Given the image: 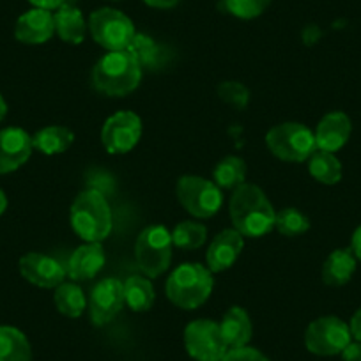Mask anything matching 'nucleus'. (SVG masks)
I'll use <instances>...</instances> for the list:
<instances>
[{
    "label": "nucleus",
    "instance_id": "bb28decb",
    "mask_svg": "<svg viewBox=\"0 0 361 361\" xmlns=\"http://www.w3.org/2000/svg\"><path fill=\"white\" fill-rule=\"evenodd\" d=\"M214 183L220 188L232 190L245 185L246 179V163L238 156H227L221 159L214 169Z\"/></svg>",
    "mask_w": 361,
    "mask_h": 361
},
{
    "label": "nucleus",
    "instance_id": "5701e85b",
    "mask_svg": "<svg viewBox=\"0 0 361 361\" xmlns=\"http://www.w3.org/2000/svg\"><path fill=\"white\" fill-rule=\"evenodd\" d=\"M73 140H75V135H73V131L68 130V128L48 126L34 135L32 145L34 149H37V151L43 152V154L54 156L62 154V152L68 151V149L71 147Z\"/></svg>",
    "mask_w": 361,
    "mask_h": 361
},
{
    "label": "nucleus",
    "instance_id": "a878e982",
    "mask_svg": "<svg viewBox=\"0 0 361 361\" xmlns=\"http://www.w3.org/2000/svg\"><path fill=\"white\" fill-rule=\"evenodd\" d=\"M55 307L59 308L62 315L66 317L76 319L83 314L85 310V296H83L82 289L76 283H66L62 282L55 290Z\"/></svg>",
    "mask_w": 361,
    "mask_h": 361
},
{
    "label": "nucleus",
    "instance_id": "2eb2a0df",
    "mask_svg": "<svg viewBox=\"0 0 361 361\" xmlns=\"http://www.w3.org/2000/svg\"><path fill=\"white\" fill-rule=\"evenodd\" d=\"M55 20L54 13L47 9H30L23 13L15 27V37L25 44H43L54 36Z\"/></svg>",
    "mask_w": 361,
    "mask_h": 361
},
{
    "label": "nucleus",
    "instance_id": "39448f33",
    "mask_svg": "<svg viewBox=\"0 0 361 361\" xmlns=\"http://www.w3.org/2000/svg\"><path fill=\"white\" fill-rule=\"evenodd\" d=\"M266 144L273 156L283 161L303 163L317 151L314 131L301 123H283L271 128L266 135Z\"/></svg>",
    "mask_w": 361,
    "mask_h": 361
},
{
    "label": "nucleus",
    "instance_id": "6ab92c4d",
    "mask_svg": "<svg viewBox=\"0 0 361 361\" xmlns=\"http://www.w3.org/2000/svg\"><path fill=\"white\" fill-rule=\"evenodd\" d=\"M220 331L228 349L248 345L253 335V326L248 314L241 307H232L220 322Z\"/></svg>",
    "mask_w": 361,
    "mask_h": 361
},
{
    "label": "nucleus",
    "instance_id": "c9c22d12",
    "mask_svg": "<svg viewBox=\"0 0 361 361\" xmlns=\"http://www.w3.org/2000/svg\"><path fill=\"white\" fill-rule=\"evenodd\" d=\"M349 329L353 338L356 340V342H361V308H357V312L353 315V319H350Z\"/></svg>",
    "mask_w": 361,
    "mask_h": 361
},
{
    "label": "nucleus",
    "instance_id": "e433bc0d",
    "mask_svg": "<svg viewBox=\"0 0 361 361\" xmlns=\"http://www.w3.org/2000/svg\"><path fill=\"white\" fill-rule=\"evenodd\" d=\"M149 8L154 9H172L179 4L180 0H144Z\"/></svg>",
    "mask_w": 361,
    "mask_h": 361
},
{
    "label": "nucleus",
    "instance_id": "9d476101",
    "mask_svg": "<svg viewBox=\"0 0 361 361\" xmlns=\"http://www.w3.org/2000/svg\"><path fill=\"white\" fill-rule=\"evenodd\" d=\"M185 347L195 361H221L228 350L220 324L209 319H197L186 326Z\"/></svg>",
    "mask_w": 361,
    "mask_h": 361
},
{
    "label": "nucleus",
    "instance_id": "423d86ee",
    "mask_svg": "<svg viewBox=\"0 0 361 361\" xmlns=\"http://www.w3.org/2000/svg\"><path fill=\"white\" fill-rule=\"evenodd\" d=\"M172 234L163 225L144 228L135 245L138 267L149 279H158L172 262Z\"/></svg>",
    "mask_w": 361,
    "mask_h": 361
},
{
    "label": "nucleus",
    "instance_id": "6e6552de",
    "mask_svg": "<svg viewBox=\"0 0 361 361\" xmlns=\"http://www.w3.org/2000/svg\"><path fill=\"white\" fill-rule=\"evenodd\" d=\"M177 199L192 216L211 218L224 204L221 188L204 177L185 176L177 183Z\"/></svg>",
    "mask_w": 361,
    "mask_h": 361
},
{
    "label": "nucleus",
    "instance_id": "a211bd4d",
    "mask_svg": "<svg viewBox=\"0 0 361 361\" xmlns=\"http://www.w3.org/2000/svg\"><path fill=\"white\" fill-rule=\"evenodd\" d=\"M353 124L347 114L343 112H331L321 119L315 130V144L317 149L328 152H336L347 144L350 137Z\"/></svg>",
    "mask_w": 361,
    "mask_h": 361
},
{
    "label": "nucleus",
    "instance_id": "f03ea898",
    "mask_svg": "<svg viewBox=\"0 0 361 361\" xmlns=\"http://www.w3.org/2000/svg\"><path fill=\"white\" fill-rule=\"evenodd\" d=\"M142 78V66L130 50L109 51L92 69V87L106 96H126L133 92Z\"/></svg>",
    "mask_w": 361,
    "mask_h": 361
},
{
    "label": "nucleus",
    "instance_id": "4468645a",
    "mask_svg": "<svg viewBox=\"0 0 361 361\" xmlns=\"http://www.w3.org/2000/svg\"><path fill=\"white\" fill-rule=\"evenodd\" d=\"M32 137L22 128L0 131V176L18 170L32 154Z\"/></svg>",
    "mask_w": 361,
    "mask_h": 361
},
{
    "label": "nucleus",
    "instance_id": "7ed1b4c3",
    "mask_svg": "<svg viewBox=\"0 0 361 361\" xmlns=\"http://www.w3.org/2000/svg\"><path fill=\"white\" fill-rule=\"evenodd\" d=\"M69 220L73 231L87 243H103L112 232V211L98 190H87L76 197Z\"/></svg>",
    "mask_w": 361,
    "mask_h": 361
},
{
    "label": "nucleus",
    "instance_id": "58836bf2",
    "mask_svg": "<svg viewBox=\"0 0 361 361\" xmlns=\"http://www.w3.org/2000/svg\"><path fill=\"white\" fill-rule=\"evenodd\" d=\"M6 209H8V197H6V193L0 190V216L4 214Z\"/></svg>",
    "mask_w": 361,
    "mask_h": 361
},
{
    "label": "nucleus",
    "instance_id": "20e7f679",
    "mask_svg": "<svg viewBox=\"0 0 361 361\" xmlns=\"http://www.w3.org/2000/svg\"><path fill=\"white\" fill-rule=\"evenodd\" d=\"M214 280L211 271L200 264H183L166 280V296L183 310H195L213 293Z\"/></svg>",
    "mask_w": 361,
    "mask_h": 361
},
{
    "label": "nucleus",
    "instance_id": "f257e3e1",
    "mask_svg": "<svg viewBox=\"0 0 361 361\" xmlns=\"http://www.w3.org/2000/svg\"><path fill=\"white\" fill-rule=\"evenodd\" d=\"M231 220L245 238H262L275 228L276 211L255 185H241L231 199Z\"/></svg>",
    "mask_w": 361,
    "mask_h": 361
},
{
    "label": "nucleus",
    "instance_id": "72a5a7b5",
    "mask_svg": "<svg viewBox=\"0 0 361 361\" xmlns=\"http://www.w3.org/2000/svg\"><path fill=\"white\" fill-rule=\"evenodd\" d=\"M342 361H361V342H350L342 350Z\"/></svg>",
    "mask_w": 361,
    "mask_h": 361
},
{
    "label": "nucleus",
    "instance_id": "f704fd0d",
    "mask_svg": "<svg viewBox=\"0 0 361 361\" xmlns=\"http://www.w3.org/2000/svg\"><path fill=\"white\" fill-rule=\"evenodd\" d=\"M30 4L37 9H47V11H57L61 6L66 4V0H29Z\"/></svg>",
    "mask_w": 361,
    "mask_h": 361
},
{
    "label": "nucleus",
    "instance_id": "393cba45",
    "mask_svg": "<svg viewBox=\"0 0 361 361\" xmlns=\"http://www.w3.org/2000/svg\"><path fill=\"white\" fill-rule=\"evenodd\" d=\"M124 303L133 312H147L154 303V289L151 280L130 276L124 282Z\"/></svg>",
    "mask_w": 361,
    "mask_h": 361
},
{
    "label": "nucleus",
    "instance_id": "ddd939ff",
    "mask_svg": "<svg viewBox=\"0 0 361 361\" xmlns=\"http://www.w3.org/2000/svg\"><path fill=\"white\" fill-rule=\"evenodd\" d=\"M20 273L32 286L57 289L66 279V267L57 259L39 252H30L20 259Z\"/></svg>",
    "mask_w": 361,
    "mask_h": 361
},
{
    "label": "nucleus",
    "instance_id": "4be33fe9",
    "mask_svg": "<svg viewBox=\"0 0 361 361\" xmlns=\"http://www.w3.org/2000/svg\"><path fill=\"white\" fill-rule=\"evenodd\" d=\"M0 361H32V347L25 333L13 326H0Z\"/></svg>",
    "mask_w": 361,
    "mask_h": 361
},
{
    "label": "nucleus",
    "instance_id": "c85d7f7f",
    "mask_svg": "<svg viewBox=\"0 0 361 361\" xmlns=\"http://www.w3.org/2000/svg\"><path fill=\"white\" fill-rule=\"evenodd\" d=\"M275 228L287 238H294L305 234L310 228V220L296 207H286L276 213Z\"/></svg>",
    "mask_w": 361,
    "mask_h": 361
},
{
    "label": "nucleus",
    "instance_id": "2f4dec72",
    "mask_svg": "<svg viewBox=\"0 0 361 361\" xmlns=\"http://www.w3.org/2000/svg\"><path fill=\"white\" fill-rule=\"evenodd\" d=\"M218 94L224 99L225 103H228L234 109H246L250 102V92L243 83L239 82H224L218 87Z\"/></svg>",
    "mask_w": 361,
    "mask_h": 361
},
{
    "label": "nucleus",
    "instance_id": "dca6fc26",
    "mask_svg": "<svg viewBox=\"0 0 361 361\" xmlns=\"http://www.w3.org/2000/svg\"><path fill=\"white\" fill-rule=\"evenodd\" d=\"M243 246H245L243 235L235 228L220 232L209 245V250H207L206 259L207 266H209L207 269L211 273H220V271L232 267L238 257L241 255Z\"/></svg>",
    "mask_w": 361,
    "mask_h": 361
},
{
    "label": "nucleus",
    "instance_id": "1a4fd4ad",
    "mask_svg": "<svg viewBox=\"0 0 361 361\" xmlns=\"http://www.w3.org/2000/svg\"><path fill=\"white\" fill-rule=\"evenodd\" d=\"M350 342H353V335H350L349 324L333 315L315 319L305 331V347L315 356L342 354V350Z\"/></svg>",
    "mask_w": 361,
    "mask_h": 361
},
{
    "label": "nucleus",
    "instance_id": "aec40b11",
    "mask_svg": "<svg viewBox=\"0 0 361 361\" xmlns=\"http://www.w3.org/2000/svg\"><path fill=\"white\" fill-rule=\"evenodd\" d=\"M356 255L353 248H338L331 252L322 266V280L326 286L342 287L353 279L356 271Z\"/></svg>",
    "mask_w": 361,
    "mask_h": 361
},
{
    "label": "nucleus",
    "instance_id": "9b49d317",
    "mask_svg": "<svg viewBox=\"0 0 361 361\" xmlns=\"http://www.w3.org/2000/svg\"><path fill=\"white\" fill-rule=\"evenodd\" d=\"M142 137V121L133 112H117L109 117L102 130V142L110 154L130 152Z\"/></svg>",
    "mask_w": 361,
    "mask_h": 361
},
{
    "label": "nucleus",
    "instance_id": "b1692460",
    "mask_svg": "<svg viewBox=\"0 0 361 361\" xmlns=\"http://www.w3.org/2000/svg\"><path fill=\"white\" fill-rule=\"evenodd\" d=\"M308 170L312 177L322 185H336L342 179V163L333 152L317 151L308 158Z\"/></svg>",
    "mask_w": 361,
    "mask_h": 361
},
{
    "label": "nucleus",
    "instance_id": "ea45409f",
    "mask_svg": "<svg viewBox=\"0 0 361 361\" xmlns=\"http://www.w3.org/2000/svg\"><path fill=\"white\" fill-rule=\"evenodd\" d=\"M6 114H8V103L4 102V98L0 94V121H4Z\"/></svg>",
    "mask_w": 361,
    "mask_h": 361
},
{
    "label": "nucleus",
    "instance_id": "0eeeda50",
    "mask_svg": "<svg viewBox=\"0 0 361 361\" xmlns=\"http://www.w3.org/2000/svg\"><path fill=\"white\" fill-rule=\"evenodd\" d=\"M89 30L92 39L109 51L128 50L133 37L137 36L135 25L119 9L102 8L89 18Z\"/></svg>",
    "mask_w": 361,
    "mask_h": 361
},
{
    "label": "nucleus",
    "instance_id": "f8f14e48",
    "mask_svg": "<svg viewBox=\"0 0 361 361\" xmlns=\"http://www.w3.org/2000/svg\"><path fill=\"white\" fill-rule=\"evenodd\" d=\"M124 307V283L117 279H105L90 293L89 312L94 326H105L119 315Z\"/></svg>",
    "mask_w": 361,
    "mask_h": 361
},
{
    "label": "nucleus",
    "instance_id": "cd10ccee",
    "mask_svg": "<svg viewBox=\"0 0 361 361\" xmlns=\"http://www.w3.org/2000/svg\"><path fill=\"white\" fill-rule=\"evenodd\" d=\"M207 228L195 221H180L172 232L173 246L180 250H197L206 243Z\"/></svg>",
    "mask_w": 361,
    "mask_h": 361
},
{
    "label": "nucleus",
    "instance_id": "473e14b6",
    "mask_svg": "<svg viewBox=\"0 0 361 361\" xmlns=\"http://www.w3.org/2000/svg\"><path fill=\"white\" fill-rule=\"evenodd\" d=\"M221 361H269V360H267L266 354L260 353L259 349H253V347L245 345V347H238V349H228Z\"/></svg>",
    "mask_w": 361,
    "mask_h": 361
},
{
    "label": "nucleus",
    "instance_id": "4c0bfd02",
    "mask_svg": "<svg viewBox=\"0 0 361 361\" xmlns=\"http://www.w3.org/2000/svg\"><path fill=\"white\" fill-rule=\"evenodd\" d=\"M350 248H353L356 259L361 260V225L356 228V231H354L353 241H350Z\"/></svg>",
    "mask_w": 361,
    "mask_h": 361
},
{
    "label": "nucleus",
    "instance_id": "412c9836",
    "mask_svg": "<svg viewBox=\"0 0 361 361\" xmlns=\"http://www.w3.org/2000/svg\"><path fill=\"white\" fill-rule=\"evenodd\" d=\"M55 20V32L59 34L64 43L69 44H80L85 37V20H83L82 11L75 6L68 4L66 2L64 6L55 11L54 15Z\"/></svg>",
    "mask_w": 361,
    "mask_h": 361
},
{
    "label": "nucleus",
    "instance_id": "f3484780",
    "mask_svg": "<svg viewBox=\"0 0 361 361\" xmlns=\"http://www.w3.org/2000/svg\"><path fill=\"white\" fill-rule=\"evenodd\" d=\"M105 250L102 243H85L71 253L68 262V275L75 282L94 279L105 266Z\"/></svg>",
    "mask_w": 361,
    "mask_h": 361
},
{
    "label": "nucleus",
    "instance_id": "c756f323",
    "mask_svg": "<svg viewBox=\"0 0 361 361\" xmlns=\"http://www.w3.org/2000/svg\"><path fill=\"white\" fill-rule=\"evenodd\" d=\"M271 0H221L225 13L241 20H253L269 8Z\"/></svg>",
    "mask_w": 361,
    "mask_h": 361
},
{
    "label": "nucleus",
    "instance_id": "7c9ffc66",
    "mask_svg": "<svg viewBox=\"0 0 361 361\" xmlns=\"http://www.w3.org/2000/svg\"><path fill=\"white\" fill-rule=\"evenodd\" d=\"M128 50L135 55V59L140 62V66L152 64V62L159 59L158 44L151 37L144 36V34H137L133 37V41H131L130 47H128Z\"/></svg>",
    "mask_w": 361,
    "mask_h": 361
}]
</instances>
